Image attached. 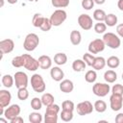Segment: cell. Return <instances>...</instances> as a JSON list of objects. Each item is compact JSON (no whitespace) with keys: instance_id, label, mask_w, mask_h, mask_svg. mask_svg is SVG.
<instances>
[{"instance_id":"obj_1","label":"cell","mask_w":123,"mask_h":123,"mask_svg":"<svg viewBox=\"0 0 123 123\" xmlns=\"http://www.w3.org/2000/svg\"><path fill=\"white\" fill-rule=\"evenodd\" d=\"M59 111H60V107L57 104H53L51 106L46 107V111L44 114V122L45 123H57Z\"/></svg>"},{"instance_id":"obj_48","label":"cell","mask_w":123,"mask_h":123,"mask_svg":"<svg viewBox=\"0 0 123 123\" xmlns=\"http://www.w3.org/2000/svg\"><path fill=\"white\" fill-rule=\"evenodd\" d=\"M106 2V0H94V3L98 4V5H103Z\"/></svg>"},{"instance_id":"obj_33","label":"cell","mask_w":123,"mask_h":123,"mask_svg":"<svg viewBox=\"0 0 123 123\" xmlns=\"http://www.w3.org/2000/svg\"><path fill=\"white\" fill-rule=\"evenodd\" d=\"M61 118L64 122H69L73 119V111H66V110H62L61 112Z\"/></svg>"},{"instance_id":"obj_2","label":"cell","mask_w":123,"mask_h":123,"mask_svg":"<svg viewBox=\"0 0 123 123\" xmlns=\"http://www.w3.org/2000/svg\"><path fill=\"white\" fill-rule=\"evenodd\" d=\"M39 44V38L37 35L34 33H30L25 37L24 42H23V47L26 51H34Z\"/></svg>"},{"instance_id":"obj_34","label":"cell","mask_w":123,"mask_h":123,"mask_svg":"<svg viewBox=\"0 0 123 123\" xmlns=\"http://www.w3.org/2000/svg\"><path fill=\"white\" fill-rule=\"evenodd\" d=\"M12 65L13 67H22L24 66V58L23 56H15L12 60Z\"/></svg>"},{"instance_id":"obj_39","label":"cell","mask_w":123,"mask_h":123,"mask_svg":"<svg viewBox=\"0 0 123 123\" xmlns=\"http://www.w3.org/2000/svg\"><path fill=\"white\" fill-rule=\"evenodd\" d=\"M94 59H95V57L93 55H91V53H85L83 56V60L85 61L86 65H89V66H92Z\"/></svg>"},{"instance_id":"obj_26","label":"cell","mask_w":123,"mask_h":123,"mask_svg":"<svg viewBox=\"0 0 123 123\" xmlns=\"http://www.w3.org/2000/svg\"><path fill=\"white\" fill-rule=\"evenodd\" d=\"M13 83H14V78L12 76H11L10 74H6L2 77V85L5 87H7V88L12 87Z\"/></svg>"},{"instance_id":"obj_37","label":"cell","mask_w":123,"mask_h":123,"mask_svg":"<svg viewBox=\"0 0 123 123\" xmlns=\"http://www.w3.org/2000/svg\"><path fill=\"white\" fill-rule=\"evenodd\" d=\"M51 3L55 8H65L69 5V0H51Z\"/></svg>"},{"instance_id":"obj_22","label":"cell","mask_w":123,"mask_h":123,"mask_svg":"<svg viewBox=\"0 0 123 123\" xmlns=\"http://www.w3.org/2000/svg\"><path fill=\"white\" fill-rule=\"evenodd\" d=\"M82 40V35L79 31L73 30L70 33V41L73 45H79Z\"/></svg>"},{"instance_id":"obj_12","label":"cell","mask_w":123,"mask_h":123,"mask_svg":"<svg viewBox=\"0 0 123 123\" xmlns=\"http://www.w3.org/2000/svg\"><path fill=\"white\" fill-rule=\"evenodd\" d=\"M78 23H79V26L85 30V31H88L92 28V25H93V21H92V18L88 15V14H86V13H82L79 15L78 17Z\"/></svg>"},{"instance_id":"obj_32","label":"cell","mask_w":123,"mask_h":123,"mask_svg":"<svg viewBox=\"0 0 123 123\" xmlns=\"http://www.w3.org/2000/svg\"><path fill=\"white\" fill-rule=\"evenodd\" d=\"M29 121L31 123H41L42 122V115L37 111L31 112L29 114Z\"/></svg>"},{"instance_id":"obj_8","label":"cell","mask_w":123,"mask_h":123,"mask_svg":"<svg viewBox=\"0 0 123 123\" xmlns=\"http://www.w3.org/2000/svg\"><path fill=\"white\" fill-rule=\"evenodd\" d=\"M93 110H94V106H92V104L89 101L80 102L76 107V111H77V113L79 115L89 114V113H91L93 111Z\"/></svg>"},{"instance_id":"obj_25","label":"cell","mask_w":123,"mask_h":123,"mask_svg":"<svg viewBox=\"0 0 123 123\" xmlns=\"http://www.w3.org/2000/svg\"><path fill=\"white\" fill-rule=\"evenodd\" d=\"M104 22L106 23L107 26L113 27L117 23V16L115 14H113V13H109V14L106 15V18H105V21Z\"/></svg>"},{"instance_id":"obj_10","label":"cell","mask_w":123,"mask_h":123,"mask_svg":"<svg viewBox=\"0 0 123 123\" xmlns=\"http://www.w3.org/2000/svg\"><path fill=\"white\" fill-rule=\"evenodd\" d=\"M13 78H14V84H15V86L17 88H20V87H27L28 86V76L26 73H24L23 71H17L14 73L13 75Z\"/></svg>"},{"instance_id":"obj_35","label":"cell","mask_w":123,"mask_h":123,"mask_svg":"<svg viewBox=\"0 0 123 123\" xmlns=\"http://www.w3.org/2000/svg\"><path fill=\"white\" fill-rule=\"evenodd\" d=\"M42 101H41V98H38V97H34L32 100H31V107L33 110L35 111H39L42 107Z\"/></svg>"},{"instance_id":"obj_28","label":"cell","mask_w":123,"mask_h":123,"mask_svg":"<svg viewBox=\"0 0 123 123\" xmlns=\"http://www.w3.org/2000/svg\"><path fill=\"white\" fill-rule=\"evenodd\" d=\"M44 18L45 17H43L40 13H35L34 16H33V18H32V23H33V25L35 27L40 28L41 25H42V23H43V21H44Z\"/></svg>"},{"instance_id":"obj_53","label":"cell","mask_w":123,"mask_h":123,"mask_svg":"<svg viewBox=\"0 0 123 123\" xmlns=\"http://www.w3.org/2000/svg\"><path fill=\"white\" fill-rule=\"evenodd\" d=\"M122 80H123V73H122Z\"/></svg>"},{"instance_id":"obj_17","label":"cell","mask_w":123,"mask_h":123,"mask_svg":"<svg viewBox=\"0 0 123 123\" xmlns=\"http://www.w3.org/2000/svg\"><path fill=\"white\" fill-rule=\"evenodd\" d=\"M60 89L64 92V93H70L73 91L74 89V85H73V82L71 80H68V79H65V80H62L60 84Z\"/></svg>"},{"instance_id":"obj_18","label":"cell","mask_w":123,"mask_h":123,"mask_svg":"<svg viewBox=\"0 0 123 123\" xmlns=\"http://www.w3.org/2000/svg\"><path fill=\"white\" fill-rule=\"evenodd\" d=\"M38 62V64H39V67L41 69H48L52 66V60L49 56H46V55H42L38 58L37 60Z\"/></svg>"},{"instance_id":"obj_7","label":"cell","mask_w":123,"mask_h":123,"mask_svg":"<svg viewBox=\"0 0 123 123\" xmlns=\"http://www.w3.org/2000/svg\"><path fill=\"white\" fill-rule=\"evenodd\" d=\"M105 47H106V44H105L104 40L101 38H96L89 42L88 52L91 54H98V53L104 51Z\"/></svg>"},{"instance_id":"obj_15","label":"cell","mask_w":123,"mask_h":123,"mask_svg":"<svg viewBox=\"0 0 123 123\" xmlns=\"http://www.w3.org/2000/svg\"><path fill=\"white\" fill-rule=\"evenodd\" d=\"M12 100V94L7 89H1L0 90V107L6 108L9 107Z\"/></svg>"},{"instance_id":"obj_29","label":"cell","mask_w":123,"mask_h":123,"mask_svg":"<svg viewBox=\"0 0 123 123\" xmlns=\"http://www.w3.org/2000/svg\"><path fill=\"white\" fill-rule=\"evenodd\" d=\"M93 106H94V110H95L97 112H100V113L106 111V110H107V104H106L105 101H103V100H97V101L94 103Z\"/></svg>"},{"instance_id":"obj_42","label":"cell","mask_w":123,"mask_h":123,"mask_svg":"<svg viewBox=\"0 0 123 123\" xmlns=\"http://www.w3.org/2000/svg\"><path fill=\"white\" fill-rule=\"evenodd\" d=\"M81 5H82L83 9H85L86 11H89L94 6V0H82Z\"/></svg>"},{"instance_id":"obj_51","label":"cell","mask_w":123,"mask_h":123,"mask_svg":"<svg viewBox=\"0 0 123 123\" xmlns=\"http://www.w3.org/2000/svg\"><path fill=\"white\" fill-rule=\"evenodd\" d=\"M1 2H2V4H1V6H3V5H4V0H1Z\"/></svg>"},{"instance_id":"obj_6","label":"cell","mask_w":123,"mask_h":123,"mask_svg":"<svg viewBox=\"0 0 123 123\" xmlns=\"http://www.w3.org/2000/svg\"><path fill=\"white\" fill-rule=\"evenodd\" d=\"M111 90V86L105 83H96L92 86V92L99 97H105Z\"/></svg>"},{"instance_id":"obj_40","label":"cell","mask_w":123,"mask_h":123,"mask_svg":"<svg viewBox=\"0 0 123 123\" xmlns=\"http://www.w3.org/2000/svg\"><path fill=\"white\" fill-rule=\"evenodd\" d=\"M62 110H66V111H73L74 109H75V105L72 101L70 100H66V101H63L62 104Z\"/></svg>"},{"instance_id":"obj_36","label":"cell","mask_w":123,"mask_h":123,"mask_svg":"<svg viewBox=\"0 0 123 123\" xmlns=\"http://www.w3.org/2000/svg\"><path fill=\"white\" fill-rule=\"evenodd\" d=\"M29 97V91L27 89V87H20L18 88L17 91V98L21 101H24L26 99H28Z\"/></svg>"},{"instance_id":"obj_13","label":"cell","mask_w":123,"mask_h":123,"mask_svg":"<svg viewBox=\"0 0 123 123\" xmlns=\"http://www.w3.org/2000/svg\"><path fill=\"white\" fill-rule=\"evenodd\" d=\"M20 111H21L20 107H19L17 104H13V105L9 106V107L5 110L3 115H4L8 120L11 121V120H12L13 118H15L16 116H18L19 113H20Z\"/></svg>"},{"instance_id":"obj_46","label":"cell","mask_w":123,"mask_h":123,"mask_svg":"<svg viewBox=\"0 0 123 123\" xmlns=\"http://www.w3.org/2000/svg\"><path fill=\"white\" fill-rule=\"evenodd\" d=\"M115 122L116 123H123V113L120 112L115 116Z\"/></svg>"},{"instance_id":"obj_38","label":"cell","mask_w":123,"mask_h":123,"mask_svg":"<svg viewBox=\"0 0 123 123\" xmlns=\"http://www.w3.org/2000/svg\"><path fill=\"white\" fill-rule=\"evenodd\" d=\"M107 30V25L106 23L104 22H98L94 25V31L97 33V34H104L105 31Z\"/></svg>"},{"instance_id":"obj_43","label":"cell","mask_w":123,"mask_h":123,"mask_svg":"<svg viewBox=\"0 0 123 123\" xmlns=\"http://www.w3.org/2000/svg\"><path fill=\"white\" fill-rule=\"evenodd\" d=\"M111 92L114 94L123 95V86L120 84H116L111 87Z\"/></svg>"},{"instance_id":"obj_4","label":"cell","mask_w":123,"mask_h":123,"mask_svg":"<svg viewBox=\"0 0 123 123\" xmlns=\"http://www.w3.org/2000/svg\"><path fill=\"white\" fill-rule=\"evenodd\" d=\"M31 86H32L33 90L37 93L43 92L46 88V85L44 83L43 78L41 77V75L37 74V73L31 77Z\"/></svg>"},{"instance_id":"obj_50","label":"cell","mask_w":123,"mask_h":123,"mask_svg":"<svg viewBox=\"0 0 123 123\" xmlns=\"http://www.w3.org/2000/svg\"><path fill=\"white\" fill-rule=\"evenodd\" d=\"M7 118L6 119H3V118H0V122H2V123H7Z\"/></svg>"},{"instance_id":"obj_20","label":"cell","mask_w":123,"mask_h":123,"mask_svg":"<svg viewBox=\"0 0 123 123\" xmlns=\"http://www.w3.org/2000/svg\"><path fill=\"white\" fill-rule=\"evenodd\" d=\"M86 63L85 62V61L84 60H80V59L75 60L73 62V63H72V68L76 72H82V71H84L86 69Z\"/></svg>"},{"instance_id":"obj_24","label":"cell","mask_w":123,"mask_h":123,"mask_svg":"<svg viewBox=\"0 0 123 123\" xmlns=\"http://www.w3.org/2000/svg\"><path fill=\"white\" fill-rule=\"evenodd\" d=\"M67 62V56L64 53H57L54 56V62L57 65H63Z\"/></svg>"},{"instance_id":"obj_16","label":"cell","mask_w":123,"mask_h":123,"mask_svg":"<svg viewBox=\"0 0 123 123\" xmlns=\"http://www.w3.org/2000/svg\"><path fill=\"white\" fill-rule=\"evenodd\" d=\"M50 76L54 81L61 82V81H62V79L64 77V73L59 66H54L50 70Z\"/></svg>"},{"instance_id":"obj_5","label":"cell","mask_w":123,"mask_h":123,"mask_svg":"<svg viewBox=\"0 0 123 123\" xmlns=\"http://www.w3.org/2000/svg\"><path fill=\"white\" fill-rule=\"evenodd\" d=\"M66 17H67V13L64 10H62V9H58L56 10L50 16V20H51V23L53 26L55 27H58L60 25H62L65 20H66Z\"/></svg>"},{"instance_id":"obj_21","label":"cell","mask_w":123,"mask_h":123,"mask_svg":"<svg viewBox=\"0 0 123 123\" xmlns=\"http://www.w3.org/2000/svg\"><path fill=\"white\" fill-rule=\"evenodd\" d=\"M104 80L108 83V84H112L117 80V74L115 73V71L113 70H107L104 73Z\"/></svg>"},{"instance_id":"obj_11","label":"cell","mask_w":123,"mask_h":123,"mask_svg":"<svg viewBox=\"0 0 123 123\" xmlns=\"http://www.w3.org/2000/svg\"><path fill=\"white\" fill-rule=\"evenodd\" d=\"M122 105H123V95L111 93V95L110 96V106H111V109L113 111H118L119 110H121Z\"/></svg>"},{"instance_id":"obj_49","label":"cell","mask_w":123,"mask_h":123,"mask_svg":"<svg viewBox=\"0 0 123 123\" xmlns=\"http://www.w3.org/2000/svg\"><path fill=\"white\" fill-rule=\"evenodd\" d=\"M7 1H8V3H10V4H15V3H17L18 0H7Z\"/></svg>"},{"instance_id":"obj_31","label":"cell","mask_w":123,"mask_h":123,"mask_svg":"<svg viewBox=\"0 0 123 123\" xmlns=\"http://www.w3.org/2000/svg\"><path fill=\"white\" fill-rule=\"evenodd\" d=\"M97 79V73L95 70H88L86 71V73L85 74V80L87 82V83H94Z\"/></svg>"},{"instance_id":"obj_47","label":"cell","mask_w":123,"mask_h":123,"mask_svg":"<svg viewBox=\"0 0 123 123\" xmlns=\"http://www.w3.org/2000/svg\"><path fill=\"white\" fill-rule=\"evenodd\" d=\"M117 7H118V9H119L120 11L123 12V0H118V2H117Z\"/></svg>"},{"instance_id":"obj_41","label":"cell","mask_w":123,"mask_h":123,"mask_svg":"<svg viewBox=\"0 0 123 123\" xmlns=\"http://www.w3.org/2000/svg\"><path fill=\"white\" fill-rule=\"evenodd\" d=\"M52 26H53V25H52V23H51L50 18L45 17V18H44V21H43V23H42V25H41V27H40V29H41V31H43V32H48V31L51 29Z\"/></svg>"},{"instance_id":"obj_52","label":"cell","mask_w":123,"mask_h":123,"mask_svg":"<svg viewBox=\"0 0 123 123\" xmlns=\"http://www.w3.org/2000/svg\"><path fill=\"white\" fill-rule=\"evenodd\" d=\"M28 1H30V2H32V1H34V0H28Z\"/></svg>"},{"instance_id":"obj_23","label":"cell","mask_w":123,"mask_h":123,"mask_svg":"<svg viewBox=\"0 0 123 123\" xmlns=\"http://www.w3.org/2000/svg\"><path fill=\"white\" fill-rule=\"evenodd\" d=\"M107 62V65L111 68V69H114V68H117L120 64V60L118 57L116 56H111L110 58H108V60L106 61Z\"/></svg>"},{"instance_id":"obj_14","label":"cell","mask_w":123,"mask_h":123,"mask_svg":"<svg viewBox=\"0 0 123 123\" xmlns=\"http://www.w3.org/2000/svg\"><path fill=\"white\" fill-rule=\"evenodd\" d=\"M14 48V42L11 38H6L0 41V51L3 54L11 53Z\"/></svg>"},{"instance_id":"obj_9","label":"cell","mask_w":123,"mask_h":123,"mask_svg":"<svg viewBox=\"0 0 123 123\" xmlns=\"http://www.w3.org/2000/svg\"><path fill=\"white\" fill-rule=\"evenodd\" d=\"M22 56L24 58V66L23 67H25L27 70H29V71H36L39 67V64H38L37 60H36L35 58H33L31 55H29V54H23Z\"/></svg>"},{"instance_id":"obj_27","label":"cell","mask_w":123,"mask_h":123,"mask_svg":"<svg viewBox=\"0 0 123 123\" xmlns=\"http://www.w3.org/2000/svg\"><path fill=\"white\" fill-rule=\"evenodd\" d=\"M54 96L51 94V93H43L42 96H41V101H42V104L46 107L48 106H51L54 104Z\"/></svg>"},{"instance_id":"obj_19","label":"cell","mask_w":123,"mask_h":123,"mask_svg":"<svg viewBox=\"0 0 123 123\" xmlns=\"http://www.w3.org/2000/svg\"><path fill=\"white\" fill-rule=\"evenodd\" d=\"M106 64H107V62H106L105 58H103V57H95L93 64H92V67L95 70H101L106 66Z\"/></svg>"},{"instance_id":"obj_3","label":"cell","mask_w":123,"mask_h":123,"mask_svg":"<svg viewBox=\"0 0 123 123\" xmlns=\"http://www.w3.org/2000/svg\"><path fill=\"white\" fill-rule=\"evenodd\" d=\"M102 39L104 40L106 46H108L111 49H117L121 44V40H120L119 37L113 33H111V32L104 34Z\"/></svg>"},{"instance_id":"obj_45","label":"cell","mask_w":123,"mask_h":123,"mask_svg":"<svg viewBox=\"0 0 123 123\" xmlns=\"http://www.w3.org/2000/svg\"><path fill=\"white\" fill-rule=\"evenodd\" d=\"M24 122V120H23V118L21 117V116H16L15 118H13L12 120H11V123H23Z\"/></svg>"},{"instance_id":"obj_30","label":"cell","mask_w":123,"mask_h":123,"mask_svg":"<svg viewBox=\"0 0 123 123\" xmlns=\"http://www.w3.org/2000/svg\"><path fill=\"white\" fill-rule=\"evenodd\" d=\"M106 12L103 11V10H100V9H97L93 12V18L95 20H97L98 22H102V21H105V18H106Z\"/></svg>"},{"instance_id":"obj_44","label":"cell","mask_w":123,"mask_h":123,"mask_svg":"<svg viewBox=\"0 0 123 123\" xmlns=\"http://www.w3.org/2000/svg\"><path fill=\"white\" fill-rule=\"evenodd\" d=\"M116 33H117V35L119 37H123V23L117 25V27H116Z\"/></svg>"}]
</instances>
